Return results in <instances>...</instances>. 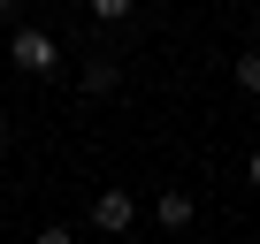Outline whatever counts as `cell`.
Returning <instances> with one entry per match:
<instances>
[{
    "label": "cell",
    "instance_id": "52a82bcc",
    "mask_svg": "<svg viewBox=\"0 0 260 244\" xmlns=\"http://www.w3.org/2000/svg\"><path fill=\"white\" fill-rule=\"evenodd\" d=\"M245 176H252V191H260V153H252V168H245Z\"/></svg>",
    "mask_w": 260,
    "mask_h": 244
},
{
    "label": "cell",
    "instance_id": "6da1fadb",
    "mask_svg": "<svg viewBox=\"0 0 260 244\" xmlns=\"http://www.w3.org/2000/svg\"><path fill=\"white\" fill-rule=\"evenodd\" d=\"M130 221H138V198H130V191H100V198H92V229H100V236H115V244H122V236H130Z\"/></svg>",
    "mask_w": 260,
    "mask_h": 244
},
{
    "label": "cell",
    "instance_id": "5b68a950",
    "mask_svg": "<svg viewBox=\"0 0 260 244\" xmlns=\"http://www.w3.org/2000/svg\"><path fill=\"white\" fill-rule=\"evenodd\" d=\"M237 84H245V92H260V46H252V54H237Z\"/></svg>",
    "mask_w": 260,
    "mask_h": 244
},
{
    "label": "cell",
    "instance_id": "8992f818",
    "mask_svg": "<svg viewBox=\"0 0 260 244\" xmlns=\"http://www.w3.org/2000/svg\"><path fill=\"white\" fill-rule=\"evenodd\" d=\"M39 244H77V236L69 229H39Z\"/></svg>",
    "mask_w": 260,
    "mask_h": 244
},
{
    "label": "cell",
    "instance_id": "277c9868",
    "mask_svg": "<svg viewBox=\"0 0 260 244\" xmlns=\"http://www.w3.org/2000/svg\"><path fill=\"white\" fill-rule=\"evenodd\" d=\"M84 92H92V99L115 92V61H92V69H84Z\"/></svg>",
    "mask_w": 260,
    "mask_h": 244
},
{
    "label": "cell",
    "instance_id": "7a4b0ae2",
    "mask_svg": "<svg viewBox=\"0 0 260 244\" xmlns=\"http://www.w3.org/2000/svg\"><path fill=\"white\" fill-rule=\"evenodd\" d=\"M8 61H16L23 76H46V69H54V38H46V31H16V46H8Z\"/></svg>",
    "mask_w": 260,
    "mask_h": 244
},
{
    "label": "cell",
    "instance_id": "ba28073f",
    "mask_svg": "<svg viewBox=\"0 0 260 244\" xmlns=\"http://www.w3.org/2000/svg\"><path fill=\"white\" fill-rule=\"evenodd\" d=\"M0 145H8V114H0Z\"/></svg>",
    "mask_w": 260,
    "mask_h": 244
},
{
    "label": "cell",
    "instance_id": "3957f363",
    "mask_svg": "<svg viewBox=\"0 0 260 244\" xmlns=\"http://www.w3.org/2000/svg\"><path fill=\"white\" fill-rule=\"evenodd\" d=\"M161 229H191V198L184 191H161Z\"/></svg>",
    "mask_w": 260,
    "mask_h": 244
}]
</instances>
